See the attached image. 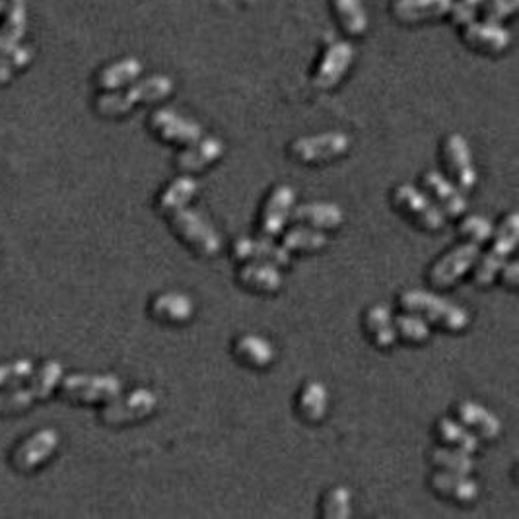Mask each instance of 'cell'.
<instances>
[{"mask_svg": "<svg viewBox=\"0 0 519 519\" xmlns=\"http://www.w3.org/2000/svg\"><path fill=\"white\" fill-rule=\"evenodd\" d=\"M238 280L245 288L261 292V294H275L282 288V273L277 265L261 263V261H249L243 265L238 273Z\"/></svg>", "mask_w": 519, "mask_h": 519, "instance_id": "cell-24", "label": "cell"}, {"mask_svg": "<svg viewBox=\"0 0 519 519\" xmlns=\"http://www.w3.org/2000/svg\"><path fill=\"white\" fill-rule=\"evenodd\" d=\"M59 448V434L53 428H41L28 438H24L12 453L10 465L18 473H34L43 463L51 459V455Z\"/></svg>", "mask_w": 519, "mask_h": 519, "instance_id": "cell-9", "label": "cell"}, {"mask_svg": "<svg viewBox=\"0 0 519 519\" xmlns=\"http://www.w3.org/2000/svg\"><path fill=\"white\" fill-rule=\"evenodd\" d=\"M296 191L290 185H278L269 195L261 214V234L267 238H277L284 232V226L294 208Z\"/></svg>", "mask_w": 519, "mask_h": 519, "instance_id": "cell-15", "label": "cell"}, {"mask_svg": "<svg viewBox=\"0 0 519 519\" xmlns=\"http://www.w3.org/2000/svg\"><path fill=\"white\" fill-rule=\"evenodd\" d=\"M65 372L61 362L47 360L41 368L30 378V385L26 387H10L0 391V416L20 415L28 411L37 401L47 399L63 380Z\"/></svg>", "mask_w": 519, "mask_h": 519, "instance_id": "cell-2", "label": "cell"}, {"mask_svg": "<svg viewBox=\"0 0 519 519\" xmlns=\"http://www.w3.org/2000/svg\"><path fill=\"white\" fill-rule=\"evenodd\" d=\"M142 72V63L135 57L119 59L96 74V86L104 92H115L123 86L135 82Z\"/></svg>", "mask_w": 519, "mask_h": 519, "instance_id": "cell-26", "label": "cell"}, {"mask_svg": "<svg viewBox=\"0 0 519 519\" xmlns=\"http://www.w3.org/2000/svg\"><path fill=\"white\" fill-rule=\"evenodd\" d=\"M158 405V397L150 389H135L127 397H115L105 403L100 418L109 426H121L137 422L152 415Z\"/></svg>", "mask_w": 519, "mask_h": 519, "instance_id": "cell-10", "label": "cell"}, {"mask_svg": "<svg viewBox=\"0 0 519 519\" xmlns=\"http://www.w3.org/2000/svg\"><path fill=\"white\" fill-rule=\"evenodd\" d=\"M34 362L28 358H20L0 366V387H14L22 381H28L34 376Z\"/></svg>", "mask_w": 519, "mask_h": 519, "instance_id": "cell-39", "label": "cell"}, {"mask_svg": "<svg viewBox=\"0 0 519 519\" xmlns=\"http://www.w3.org/2000/svg\"><path fill=\"white\" fill-rule=\"evenodd\" d=\"M518 8V0H486V20L502 22Z\"/></svg>", "mask_w": 519, "mask_h": 519, "instance_id": "cell-41", "label": "cell"}, {"mask_svg": "<svg viewBox=\"0 0 519 519\" xmlns=\"http://www.w3.org/2000/svg\"><path fill=\"white\" fill-rule=\"evenodd\" d=\"M290 218L298 224L302 222L317 230H335L343 224L345 214L335 203H308L292 208Z\"/></svg>", "mask_w": 519, "mask_h": 519, "instance_id": "cell-23", "label": "cell"}, {"mask_svg": "<svg viewBox=\"0 0 519 519\" xmlns=\"http://www.w3.org/2000/svg\"><path fill=\"white\" fill-rule=\"evenodd\" d=\"M424 187L432 193L438 207L442 212L450 216H461L467 210V199L461 189H457L455 183H451L448 177L440 172H426L422 175Z\"/></svg>", "mask_w": 519, "mask_h": 519, "instance_id": "cell-20", "label": "cell"}, {"mask_svg": "<svg viewBox=\"0 0 519 519\" xmlns=\"http://www.w3.org/2000/svg\"><path fill=\"white\" fill-rule=\"evenodd\" d=\"M148 125H150V129L156 137L168 140V142H175V144L187 146V144H193L195 140L203 137V127L197 121L179 115L177 111H173L170 107L156 109L150 115Z\"/></svg>", "mask_w": 519, "mask_h": 519, "instance_id": "cell-12", "label": "cell"}, {"mask_svg": "<svg viewBox=\"0 0 519 519\" xmlns=\"http://www.w3.org/2000/svg\"><path fill=\"white\" fill-rule=\"evenodd\" d=\"M459 232L463 238H467L469 242L481 243L488 242L492 236H494V228H492V222L481 216V214H473V216H467L461 226H459Z\"/></svg>", "mask_w": 519, "mask_h": 519, "instance_id": "cell-38", "label": "cell"}, {"mask_svg": "<svg viewBox=\"0 0 519 519\" xmlns=\"http://www.w3.org/2000/svg\"><path fill=\"white\" fill-rule=\"evenodd\" d=\"M393 205L409 220H413L416 226L428 232H438L446 226V216L442 208L409 183H403L393 191Z\"/></svg>", "mask_w": 519, "mask_h": 519, "instance_id": "cell-7", "label": "cell"}, {"mask_svg": "<svg viewBox=\"0 0 519 519\" xmlns=\"http://www.w3.org/2000/svg\"><path fill=\"white\" fill-rule=\"evenodd\" d=\"M436 434L442 442H446L451 448L467 451L471 455L479 450L477 436L463 422H457V420H451V418H440L438 424H436Z\"/></svg>", "mask_w": 519, "mask_h": 519, "instance_id": "cell-31", "label": "cell"}, {"mask_svg": "<svg viewBox=\"0 0 519 519\" xmlns=\"http://www.w3.org/2000/svg\"><path fill=\"white\" fill-rule=\"evenodd\" d=\"M172 90L173 80L170 76L154 74V76H148L144 80L135 82L133 86H129L123 92L115 90V92L100 94L94 102V109L102 117L115 119V117H123L129 111H133L135 105L154 104V102L168 98L172 94Z\"/></svg>", "mask_w": 519, "mask_h": 519, "instance_id": "cell-1", "label": "cell"}, {"mask_svg": "<svg viewBox=\"0 0 519 519\" xmlns=\"http://www.w3.org/2000/svg\"><path fill=\"white\" fill-rule=\"evenodd\" d=\"M150 312L154 315V319H158L162 323L181 325L193 317L195 304L183 292H164L152 300Z\"/></svg>", "mask_w": 519, "mask_h": 519, "instance_id": "cell-22", "label": "cell"}, {"mask_svg": "<svg viewBox=\"0 0 519 519\" xmlns=\"http://www.w3.org/2000/svg\"><path fill=\"white\" fill-rule=\"evenodd\" d=\"M329 407V393L321 381H310L304 385L298 397V411L300 416L308 422H319L327 415Z\"/></svg>", "mask_w": 519, "mask_h": 519, "instance_id": "cell-30", "label": "cell"}, {"mask_svg": "<svg viewBox=\"0 0 519 519\" xmlns=\"http://www.w3.org/2000/svg\"><path fill=\"white\" fill-rule=\"evenodd\" d=\"M486 0H457L451 6V20L457 26H465L475 20L479 8L485 4Z\"/></svg>", "mask_w": 519, "mask_h": 519, "instance_id": "cell-40", "label": "cell"}, {"mask_svg": "<svg viewBox=\"0 0 519 519\" xmlns=\"http://www.w3.org/2000/svg\"><path fill=\"white\" fill-rule=\"evenodd\" d=\"M463 39L467 45H471L473 49L477 51H483V53H502L510 47L512 43V35L510 32L500 26V22H469L465 24V30H463Z\"/></svg>", "mask_w": 519, "mask_h": 519, "instance_id": "cell-17", "label": "cell"}, {"mask_svg": "<svg viewBox=\"0 0 519 519\" xmlns=\"http://www.w3.org/2000/svg\"><path fill=\"white\" fill-rule=\"evenodd\" d=\"M519 238V216L516 212L508 214L500 228L494 232V243L490 247V251L481 259L477 271H475V282L477 286L486 288L494 282L496 275L502 271L506 259L510 257V253L516 249Z\"/></svg>", "mask_w": 519, "mask_h": 519, "instance_id": "cell-6", "label": "cell"}, {"mask_svg": "<svg viewBox=\"0 0 519 519\" xmlns=\"http://www.w3.org/2000/svg\"><path fill=\"white\" fill-rule=\"evenodd\" d=\"M430 461L442 469V471H453V473H465L469 475L475 469V461L471 453L457 450V448H436L430 453Z\"/></svg>", "mask_w": 519, "mask_h": 519, "instance_id": "cell-35", "label": "cell"}, {"mask_svg": "<svg viewBox=\"0 0 519 519\" xmlns=\"http://www.w3.org/2000/svg\"><path fill=\"white\" fill-rule=\"evenodd\" d=\"M335 12L348 34L362 35L368 30V10L362 0H335Z\"/></svg>", "mask_w": 519, "mask_h": 519, "instance_id": "cell-34", "label": "cell"}, {"mask_svg": "<svg viewBox=\"0 0 519 519\" xmlns=\"http://www.w3.org/2000/svg\"><path fill=\"white\" fill-rule=\"evenodd\" d=\"M364 325H366V331H368L374 345L380 346V348H389V346L395 345L397 331H395L393 313H391L389 306H385V304L372 306L364 317Z\"/></svg>", "mask_w": 519, "mask_h": 519, "instance_id": "cell-28", "label": "cell"}, {"mask_svg": "<svg viewBox=\"0 0 519 519\" xmlns=\"http://www.w3.org/2000/svg\"><path fill=\"white\" fill-rule=\"evenodd\" d=\"M444 160L453 179L459 183L461 191H471L477 185V170L473 164L471 148L465 137L453 133L444 142Z\"/></svg>", "mask_w": 519, "mask_h": 519, "instance_id": "cell-14", "label": "cell"}, {"mask_svg": "<svg viewBox=\"0 0 519 519\" xmlns=\"http://www.w3.org/2000/svg\"><path fill=\"white\" fill-rule=\"evenodd\" d=\"M350 148V137L341 131H329L300 137L290 144V156L302 164H323L343 156Z\"/></svg>", "mask_w": 519, "mask_h": 519, "instance_id": "cell-8", "label": "cell"}, {"mask_svg": "<svg viewBox=\"0 0 519 519\" xmlns=\"http://www.w3.org/2000/svg\"><path fill=\"white\" fill-rule=\"evenodd\" d=\"M451 6L453 0H397L393 4V16L405 24H418L448 16Z\"/></svg>", "mask_w": 519, "mask_h": 519, "instance_id": "cell-21", "label": "cell"}, {"mask_svg": "<svg viewBox=\"0 0 519 519\" xmlns=\"http://www.w3.org/2000/svg\"><path fill=\"white\" fill-rule=\"evenodd\" d=\"M519 263L518 261H512V263H504V273H502V280H504V284L506 286H510L512 290H516L518 288V271Z\"/></svg>", "mask_w": 519, "mask_h": 519, "instance_id": "cell-42", "label": "cell"}, {"mask_svg": "<svg viewBox=\"0 0 519 519\" xmlns=\"http://www.w3.org/2000/svg\"><path fill=\"white\" fill-rule=\"evenodd\" d=\"M234 354L249 368H267L275 360V346L259 335H243L234 343Z\"/></svg>", "mask_w": 519, "mask_h": 519, "instance_id": "cell-27", "label": "cell"}, {"mask_svg": "<svg viewBox=\"0 0 519 519\" xmlns=\"http://www.w3.org/2000/svg\"><path fill=\"white\" fill-rule=\"evenodd\" d=\"M197 191H199V183L195 179L179 177L172 181L158 197V210L166 216H172L173 212L187 207L197 195Z\"/></svg>", "mask_w": 519, "mask_h": 519, "instance_id": "cell-29", "label": "cell"}, {"mask_svg": "<svg viewBox=\"0 0 519 519\" xmlns=\"http://www.w3.org/2000/svg\"><path fill=\"white\" fill-rule=\"evenodd\" d=\"M0 34L12 41H22L26 32V0H0Z\"/></svg>", "mask_w": 519, "mask_h": 519, "instance_id": "cell-32", "label": "cell"}, {"mask_svg": "<svg viewBox=\"0 0 519 519\" xmlns=\"http://www.w3.org/2000/svg\"><path fill=\"white\" fill-rule=\"evenodd\" d=\"M479 255L481 249L477 243H461L432 265L428 278L436 288H450L477 263Z\"/></svg>", "mask_w": 519, "mask_h": 519, "instance_id": "cell-11", "label": "cell"}, {"mask_svg": "<svg viewBox=\"0 0 519 519\" xmlns=\"http://www.w3.org/2000/svg\"><path fill=\"white\" fill-rule=\"evenodd\" d=\"M399 302L405 312L418 313L448 331H463L469 325L467 310L426 290H407L401 294Z\"/></svg>", "mask_w": 519, "mask_h": 519, "instance_id": "cell-3", "label": "cell"}, {"mask_svg": "<svg viewBox=\"0 0 519 519\" xmlns=\"http://www.w3.org/2000/svg\"><path fill=\"white\" fill-rule=\"evenodd\" d=\"M352 492L346 486L331 488L323 498V518L346 519L352 514Z\"/></svg>", "mask_w": 519, "mask_h": 519, "instance_id": "cell-37", "label": "cell"}, {"mask_svg": "<svg viewBox=\"0 0 519 519\" xmlns=\"http://www.w3.org/2000/svg\"><path fill=\"white\" fill-rule=\"evenodd\" d=\"M457 416L469 430H475L485 440H496L502 432V424H500L498 416L479 403H473V401L459 403Z\"/></svg>", "mask_w": 519, "mask_h": 519, "instance_id": "cell-25", "label": "cell"}, {"mask_svg": "<svg viewBox=\"0 0 519 519\" xmlns=\"http://www.w3.org/2000/svg\"><path fill=\"white\" fill-rule=\"evenodd\" d=\"M234 257L240 261H261L271 263L277 267H288L290 265V251L284 245H277L273 238H247L242 236L234 242Z\"/></svg>", "mask_w": 519, "mask_h": 519, "instance_id": "cell-16", "label": "cell"}, {"mask_svg": "<svg viewBox=\"0 0 519 519\" xmlns=\"http://www.w3.org/2000/svg\"><path fill=\"white\" fill-rule=\"evenodd\" d=\"M10 80H12V69L4 61H0V86H6Z\"/></svg>", "mask_w": 519, "mask_h": 519, "instance_id": "cell-43", "label": "cell"}, {"mask_svg": "<svg viewBox=\"0 0 519 519\" xmlns=\"http://www.w3.org/2000/svg\"><path fill=\"white\" fill-rule=\"evenodd\" d=\"M222 152V140L216 137H201L193 144H187V148L175 156V166L181 172H201L210 164H214L222 156Z\"/></svg>", "mask_w": 519, "mask_h": 519, "instance_id": "cell-18", "label": "cell"}, {"mask_svg": "<svg viewBox=\"0 0 519 519\" xmlns=\"http://www.w3.org/2000/svg\"><path fill=\"white\" fill-rule=\"evenodd\" d=\"M352 61H354V47L348 41L331 43L313 74V84L321 90L335 88L345 78Z\"/></svg>", "mask_w": 519, "mask_h": 519, "instance_id": "cell-13", "label": "cell"}, {"mask_svg": "<svg viewBox=\"0 0 519 519\" xmlns=\"http://www.w3.org/2000/svg\"><path fill=\"white\" fill-rule=\"evenodd\" d=\"M61 397L72 403H107L121 395V380L111 374H70L59 383Z\"/></svg>", "mask_w": 519, "mask_h": 519, "instance_id": "cell-5", "label": "cell"}, {"mask_svg": "<svg viewBox=\"0 0 519 519\" xmlns=\"http://www.w3.org/2000/svg\"><path fill=\"white\" fill-rule=\"evenodd\" d=\"M173 232L203 257H214L222 249V238L207 218L191 208H181L170 216Z\"/></svg>", "mask_w": 519, "mask_h": 519, "instance_id": "cell-4", "label": "cell"}, {"mask_svg": "<svg viewBox=\"0 0 519 519\" xmlns=\"http://www.w3.org/2000/svg\"><path fill=\"white\" fill-rule=\"evenodd\" d=\"M397 337H403L409 343H424L430 339V325L418 313H403L395 319Z\"/></svg>", "mask_w": 519, "mask_h": 519, "instance_id": "cell-36", "label": "cell"}, {"mask_svg": "<svg viewBox=\"0 0 519 519\" xmlns=\"http://www.w3.org/2000/svg\"><path fill=\"white\" fill-rule=\"evenodd\" d=\"M430 486L436 494L450 498L461 504H471L479 498V485L465 473L453 471H438L430 477Z\"/></svg>", "mask_w": 519, "mask_h": 519, "instance_id": "cell-19", "label": "cell"}, {"mask_svg": "<svg viewBox=\"0 0 519 519\" xmlns=\"http://www.w3.org/2000/svg\"><path fill=\"white\" fill-rule=\"evenodd\" d=\"M282 245L288 251H319L327 245V236L312 226H294L284 232Z\"/></svg>", "mask_w": 519, "mask_h": 519, "instance_id": "cell-33", "label": "cell"}]
</instances>
